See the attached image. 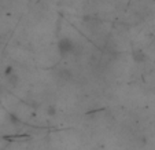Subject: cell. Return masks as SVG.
<instances>
[{
  "instance_id": "1",
  "label": "cell",
  "mask_w": 155,
  "mask_h": 150,
  "mask_svg": "<svg viewBox=\"0 0 155 150\" xmlns=\"http://www.w3.org/2000/svg\"><path fill=\"white\" fill-rule=\"evenodd\" d=\"M78 47L80 46L77 44L74 40H71L70 37H63L58 41V51L61 54V56H69V55H76L78 54Z\"/></svg>"
},
{
  "instance_id": "2",
  "label": "cell",
  "mask_w": 155,
  "mask_h": 150,
  "mask_svg": "<svg viewBox=\"0 0 155 150\" xmlns=\"http://www.w3.org/2000/svg\"><path fill=\"white\" fill-rule=\"evenodd\" d=\"M6 79H7V84H8V87H11V88H15V87L19 84V77H18L17 73L10 74V76L6 77Z\"/></svg>"
},
{
  "instance_id": "3",
  "label": "cell",
  "mask_w": 155,
  "mask_h": 150,
  "mask_svg": "<svg viewBox=\"0 0 155 150\" xmlns=\"http://www.w3.org/2000/svg\"><path fill=\"white\" fill-rule=\"evenodd\" d=\"M132 55H133V59H135L136 62H143L144 59H146V54H144V51L140 50V48H136V50L132 53Z\"/></svg>"
},
{
  "instance_id": "4",
  "label": "cell",
  "mask_w": 155,
  "mask_h": 150,
  "mask_svg": "<svg viewBox=\"0 0 155 150\" xmlns=\"http://www.w3.org/2000/svg\"><path fill=\"white\" fill-rule=\"evenodd\" d=\"M12 73H15V70H14V68L12 66H7L6 68V70H4V76H10V74H12Z\"/></svg>"
},
{
  "instance_id": "5",
  "label": "cell",
  "mask_w": 155,
  "mask_h": 150,
  "mask_svg": "<svg viewBox=\"0 0 155 150\" xmlns=\"http://www.w3.org/2000/svg\"><path fill=\"white\" fill-rule=\"evenodd\" d=\"M47 112H48V114H50V116H55L56 107H55V106H48V107H47Z\"/></svg>"
},
{
  "instance_id": "6",
  "label": "cell",
  "mask_w": 155,
  "mask_h": 150,
  "mask_svg": "<svg viewBox=\"0 0 155 150\" xmlns=\"http://www.w3.org/2000/svg\"><path fill=\"white\" fill-rule=\"evenodd\" d=\"M4 94H6V87L0 84V97H3Z\"/></svg>"
}]
</instances>
